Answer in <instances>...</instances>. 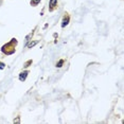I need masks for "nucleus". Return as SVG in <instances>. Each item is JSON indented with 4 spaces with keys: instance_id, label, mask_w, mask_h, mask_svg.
I'll return each instance as SVG.
<instances>
[{
    "instance_id": "1",
    "label": "nucleus",
    "mask_w": 124,
    "mask_h": 124,
    "mask_svg": "<svg viewBox=\"0 0 124 124\" xmlns=\"http://www.w3.org/2000/svg\"><path fill=\"white\" fill-rule=\"evenodd\" d=\"M57 5H58V1H57V0H50V1H49V11H50V12L54 11L56 8H57Z\"/></svg>"
},
{
    "instance_id": "2",
    "label": "nucleus",
    "mask_w": 124,
    "mask_h": 124,
    "mask_svg": "<svg viewBox=\"0 0 124 124\" xmlns=\"http://www.w3.org/2000/svg\"><path fill=\"white\" fill-rule=\"evenodd\" d=\"M69 20H70V17H69V15L68 14H66V16L64 17V19H63V22H62V27L63 28H65L67 26V24L69 23Z\"/></svg>"
},
{
    "instance_id": "3",
    "label": "nucleus",
    "mask_w": 124,
    "mask_h": 124,
    "mask_svg": "<svg viewBox=\"0 0 124 124\" xmlns=\"http://www.w3.org/2000/svg\"><path fill=\"white\" fill-rule=\"evenodd\" d=\"M28 71H24V72H21L20 73V75H19V80L20 81H24L26 80V78H27V75H28Z\"/></svg>"
},
{
    "instance_id": "4",
    "label": "nucleus",
    "mask_w": 124,
    "mask_h": 124,
    "mask_svg": "<svg viewBox=\"0 0 124 124\" xmlns=\"http://www.w3.org/2000/svg\"><path fill=\"white\" fill-rule=\"evenodd\" d=\"M63 63H64V61H60V62H58V64H56V67H58V68H60V67H62Z\"/></svg>"
},
{
    "instance_id": "5",
    "label": "nucleus",
    "mask_w": 124,
    "mask_h": 124,
    "mask_svg": "<svg viewBox=\"0 0 124 124\" xmlns=\"http://www.w3.org/2000/svg\"><path fill=\"white\" fill-rule=\"evenodd\" d=\"M36 43H37V41H34V43H30L29 45H28V47H29V48H31V47H33V46H34V45H35Z\"/></svg>"
}]
</instances>
